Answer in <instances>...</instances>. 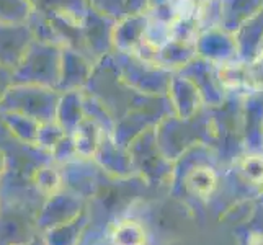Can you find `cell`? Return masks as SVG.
Returning <instances> with one entry per match:
<instances>
[{
    "label": "cell",
    "mask_w": 263,
    "mask_h": 245,
    "mask_svg": "<svg viewBox=\"0 0 263 245\" xmlns=\"http://www.w3.org/2000/svg\"><path fill=\"white\" fill-rule=\"evenodd\" d=\"M190 186H192V190L195 193L206 196V195H210L213 192V188L216 186V177L211 170L199 168L192 175Z\"/></svg>",
    "instance_id": "obj_1"
},
{
    "label": "cell",
    "mask_w": 263,
    "mask_h": 245,
    "mask_svg": "<svg viewBox=\"0 0 263 245\" xmlns=\"http://www.w3.org/2000/svg\"><path fill=\"white\" fill-rule=\"evenodd\" d=\"M242 172L249 180L260 181L263 180V160L260 157H249L242 165Z\"/></svg>",
    "instance_id": "obj_2"
}]
</instances>
